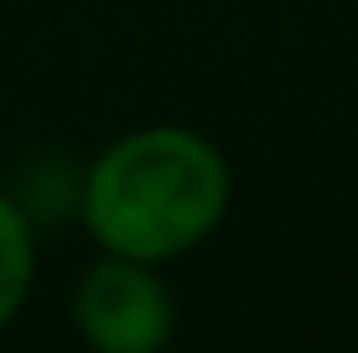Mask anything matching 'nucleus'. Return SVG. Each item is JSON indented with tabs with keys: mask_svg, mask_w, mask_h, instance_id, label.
<instances>
[{
	"mask_svg": "<svg viewBox=\"0 0 358 353\" xmlns=\"http://www.w3.org/2000/svg\"><path fill=\"white\" fill-rule=\"evenodd\" d=\"M36 218L16 192L0 187V333L27 312L36 286Z\"/></svg>",
	"mask_w": 358,
	"mask_h": 353,
	"instance_id": "obj_3",
	"label": "nucleus"
},
{
	"mask_svg": "<svg viewBox=\"0 0 358 353\" xmlns=\"http://www.w3.org/2000/svg\"><path fill=\"white\" fill-rule=\"evenodd\" d=\"M94 250L171 265L203 250L234 208V166L224 145L192 125H135L104 141L73 187Z\"/></svg>",
	"mask_w": 358,
	"mask_h": 353,
	"instance_id": "obj_1",
	"label": "nucleus"
},
{
	"mask_svg": "<svg viewBox=\"0 0 358 353\" xmlns=\"http://www.w3.org/2000/svg\"><path fill=\"white\" fill-rule=\"evenodd\" d=\"M68 322L94 353H162L177 338V296L162 265L99 250L68 291Z\"/></svg>",
	"mask_w": 358,
	"mask_h": 353,
	"instance_id": "obj_2",
	"label": "nucleus"
}]
</instances>
